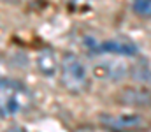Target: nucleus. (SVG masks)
Segmentation results:
<instances>
[{"label":"nucleus","instance_id":"obj_1","mask_svg":"<svg viewBox=\"0 0 151 132\" xmlns=\"http://www.w3.org/2000/svg\"><path fill=\"white\" fill-rule=\"evenodd\" d=\"M34 104L32 92L21 81L12 78H2L0 81V115L2 118L16 116L28 111Z\"/></svg>","mask_w":151,"mask_h":132},{"label":"nucleus","instance_id":"obj_2","mask_svg":"<svg viewBox=\"0 0 151 132\" xmlns=\"http://www.w3.org/2000/svg\"><path fill=\"white\" fill-rule=\"evenodd\" d=\"M60 83L69 93L81 95L90 88V78L84 63L74 53H65L60 67Z\"/></svg>","mask_w":151,"mask_h":132},{"label":"nucleus","instance_id":"obj_3","mask_svg":"<svg viewBox=\"0 0 151 132\" xmlns=\"http://www.w3.org/2000/svg\"><path fill=\"white\" fill-rule=\"evenodd\" d=\"M102 127L109 132H146L150 131V120L141 113H125V115H100Z\"/></svg>","mask_w":151,"mask_h":132},{"label":"nucleus","instance_id":"obj_4","mask_svg":"<svg viewBox=\"0 0 151 132\" xmlns=\"http://www.w3.org/2000/svg\"><path fill=\"white\" fill-rule=\"evenodd\" d=\"M86 46L90 49V53L93 55H104V53H109V55H119V56H135L137 55V46L125 39V37H119V39H109L106 43H95V41H86Z\"/></svg>","mask_w":151,"mask_h":132},{"label":"nucleus","instance_id":"obj_5","mask_svg":"<svg viewBox=\"0 0 151 132\" xmlns=\"http://www.w3.org/2000/svg\"><path fill=\"white\" fill-rule=\"evenodd\" d=\"M116 100L130 107H151V90L144 87H125L116 93Z\"/></svg>","mask_w":151,"mask_h":132},{"label":"nucleus","instance_id":"obj_6","mask_svg":"<svg viewBox=\"0 0 151 132\" xmlns=\"http://www.w3.org/2000/svg\"><path fill=\"white\" fill-rule=\"evenodd\" d=\"M128 72H130V69L121 60H116V58H107V60H102L93 65V74L97 78L109 79V81H119V79L127 78Z\"/></svg>","mask_w":151,"mask_h":132},{"label":"nucleus","instance_id":"obj_7","mask_svg":"<svg viewBox=\"0 0 151 132\" xmlns=\"http://www.w3.org/2000/svg\"><path fill=\"white\" fill-rule=\"evenodd\" d=\"M37 69L39 72L46 78H51L56 74V69H58V62H56V56L53 53V49L49 48H44L40 49L37 55Z\"/></svg>","mask_w":151,"mask_h":132},{"label":"nucleus","instance_id":"obj_8","mask_svg":"<svg viewBox=\"0 0 151 132\" xmlns=\"http://www.w3.org/2000/svg\"><path fill=\"white\" fill-rule=\"evenodd\" d=\"M130 76L139 83H151V65L146 58H139L130 67Z\"/></svg>","mask_w":151,"mask_h":132},{"label":"nucleus","instance_id":"obj_9","mask_svg":"<svg viewBox=\"0 0 151 132\" xmlns=\"http://www.w3.org/2000/svg\"><path fill=\"white\" fill-rule=\"evenodd\" d=\"M132 11L141 19H151V0H130Z\"/></svg>","mask_w":151,"mask_h":132},{"label":"nucleus","instance_id":"obj_10","mask_svg":"<svg viewBox=\"0 0 151 132\" xmlns=\"http://www.w3.org/2000/svg\"><path fill=\"white\" fill-rule=\"evenodd\" d=\"M4 132H27L23 127H19V125H12V127H9L7 131H4Z\"/></svg>","mask_w":151,"mask_h":132},{"label":"nucleus","instance_id":"obj_11","mask_svg":"<svg viewBox=\"0 0 151 132\" xmlns=\"http://www.w3.org/2000/svg\"><path fill=\"white\" fill-rule=\"evenodd\" d=\"M7 2H16V0H7Z\"/></svg>","mask_w":151,"mask_h":132}]
</instances>
